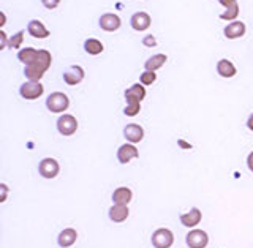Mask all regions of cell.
I'll return each mask as SVG.
<instances>
[{
	"label": "cell",
	"mask_w": 253,
	"mask_h": 248,
	"mask_svg": "<svg viewBox=\"0 0 253 248\" xmlns=\"http://www.w3.org/2000/svg\"><path fill=\"white\" fill-rule=\"evenodd\" d=\"M133 198V191L128 187H119L114 190L113 193V201L114 204H121V206H128Z\"/></svg>",
	"instance_id": "18"
},
{
	"label": "cell",
	"mask_w": 253,
	"mask_h": 248,
	"mask_svg": "<svg viewBox=\"0 0 253 248\" xmlns=\"http://www.w3.org/2000/svg\"><path fill=\"white\" fill-rule=\"evenodd\" d=\"M150 241H152V245L155 248H171L172 244H174V234L171 233L169 229L160 228V229L154 231Z\"/></svg>",
	"instance_id": "5"
},
{
	"label": "cell",
	"mask_w": 253,
	"mask_h": 248,
	"mask_svg": "<svg viewBox=\"0 0 253 248\" xmlns=\"http://www.w3.org/2000/svg\"><path fill=\"white\" fill-rule=\"evenodd\" d=\"M130 24H131V29L136 30V32H144L150 27V24H152V19H150V16L146 13V11H138L131 16L130 19Z\"/></svg>",
	"instance_id": "11"
},
{
	"label": "cell",
	"mask_w": 253,
	"mask_h": 248,
	"mask_svg": "<svg viewBox=\"0 0 253 248\" xmlns=\"http://www.w3.org/2000/svg\"><path fill=\"white\" fill-rule=\"evenodd\" d=\"M0 190H2V198H0V203H5L6 201V195H8V187L5 185V183H2V185H0Z\"/></svg>",
	"instance_id": "31"
},
{
	"label": "cell",
	"mask_w": 253,
	"mask_h": 248,
	"mask_svg": "<svg viewBox=\"0 0 253 248\" xmlns=\"http://www.w3.org/2000/svg\"><path fill=\"white\" fill-rule=\"evenodd\" d=\"M24 34H26V32L19 30L18 34H14L13 37H10V44H8V47H10V49H19L22 41H24Z\"/></svg>",
	"instance_id": "25"
},
{
	"label": "cell",
	"mask_w": 253,
	"mask_h": 248,
	"mask_svg": "<svg viewBox=\"0 0 253 248\" xmlns=\"http://www.w3.org/2000/svg\"><path fill=\"white\" fill-rule=\"evenodd\" d=\"M44 93V87L42 83L27 81L19 87V95L24 100H37Z\"/></svg>",
	"instance_id": "3"
},
{
	"label": "cell",
	"mask_w": 253,
	"mask_h": 248,
	"mask_svg": "<svg viewBox=\"0 0 253 248\" xmlns=\"http://www.w3.org/2000/svg\"><path fill=\"white\" fill-rule=\"evenodd\" d=\"M138 157H139V152H138L136 147H134V144H131V142L122 144V146L119 147V150H117V160H119V163H121V165L130 163L131 160L138 158Z\"/></svg>",
	"instance_id": "9"
},
{
	"label": "cell",
	"mask_w": 253,
	"mask_h": 248,
	"mask_svg": "<svg viewBox=\"0 0 253 248\" xmlns=\"http://www.w3.org/2000/svg\"><path fill=\"white\" fill-rule=\"evenodd\" d=\"M98 24H100V29H103L105 32H116L121 29L122 21L116 13H105V14H101Z\"/></svg>",
	"instance_id": "10"
},
{
	"label": "cell",
	"mask_w": 253,
	"mask_h": 248,
	"mask_svg": "<svg viewBox=\"0 0 253 248\" xmlns=\"http://www.w3.org/2000/svg\"><path fill=\"white\" fill-rule=\"evenodd\" d=\"M42 3L47 10H55L60 5V0H42Z\"/></svg>",
	"instance_id": "28"
},
{
	"label": "cell",
	"mask_w": 253,
	"mask_h": 248,
	"mask_svg": "<svg viewBox=\"0 0 253 248\" xmlns=\"http://www.w3.org/2000/svg\"><path fill=\"white\" fill-rule=\"evenodd\" d=\"M37 55H38V49H35V47H24V49L18 52V59L24 65H30L37 59Z\"/></svg>",
	"instance_id": "23"
},
{
	"label": "cell",
	"mask_w": 253,
	"mask_h": 248,
	"mask_svg": "<svg viewBox=\"0 0 253 248\" xmlns=\"http://www.w3.org/2000/svg\"><path fill=\"white\" fill-rule=\"evenodd\" d=\"M27 32L30 34V37L34 38H38V40H43V38H47L51 35V32L46 29V26L38 19H32L27 26Z\"/></svg>",
	"instance_id": "16"
},
{
	"label": "cell",
	"mask_w": 253,
	"mask_h": 248,
	"mask_svg": "<svg viewBox=\"0 0 253 248\" xmlns=\"http://www.w3.org/2000/svg\"><path fill=\"white\" fill-rule=\"evenodd\" d=\"M52 63V55L47 49H38V55L37 59L30 63V65H26V70H24V75L29 79V81H37L40 83V79L44 76V73L49 70Z\"/></svg>",
	"instance_id": "1"
},
{
	"label": "cell",
	"mask_w": 253,
	"mask_h": 248,
	"mask_svg": "<svg viewBox=\"0 0 253 248\" xmlns=\"http://www.w3.org/2000/svg\"><path fill=\"white\" fill-rule=\"evenodd\" d=\"M84 51L87 54H90V55H98V54H101L103 51H105V46H103V43L100 41V40L89 38V40H85V41H84Z\"/></svg>",
	"instance_id": "22"
},
{
	"label": "cell",
	"mask_w": 253,
	"mask_h": 248,
	"mask_svg": "<svg viewBox=\"0 0 253 248\" xmlns=\"http://www.w3.org/2000/svg\"><path fill=\"white\" fill-rule=\"evenodd\" d=\"M78 121L75 116L71 114H62L57 121V131L62 134V136H71L75 134L76 130H78Z\"/></svg>",
	"instance_id": "6"
},
{
	"label": "cell",
	"mask_w": 253,
	"mask_h": 248,
	"mask_svg": "<svg viewBox=\"0 0 253 248\" xmlns=\"http://www.w3.org/2000/svg\"><path fill=\"white\" fill-rule=\"evenodd\" d=\"M245 32H247V27H245V24L242 21H233L223 29V34L228 40L242 38L245 35Z\"/></svg>",
	"instance_id": "14"
},
{
	"label": "cell",
	"mask_w": 253,
	"mask_h": 248,
	"mask_svg": "<svg viewBox=\"0 0 253 248\" xmlns=\"http://www.w3.org/2000/svg\"><path fill=\"white\" fill-rule=\"evenodd\" d=\"M185 242L190 248H206L209 244V236L203 229H192L185 236Z\"/></svg>",
	"instance_id": "7"
},
{
	"label": "cell",
	"mask_w": 253,
	"mask_h": 248,
	"mask_svg": "<svg viewBox=\"0 0 253 248\" xmlns=\"http://www.w3.org/2000/svg\"><path fill=\"white\" fill-rule=\"evenodd\" d=\"M0 16H2V24H0V26H5V21H6V16H5V13H0Z\"/></svg>",
	"instance_id": "34"
},
{
	"label": "cell",
	"mask_w": 253,
	"mask_h": 248,
	"mask_svg": "<svg viewBox=\"0 0 253 248\" xmlns=\"http://www.w3.org/2000/svg\"><path fill=\"white\" fill-rule=\"evenodd\" d=\"M247 128H249L250 131H253V114L249 117V121H247Z\"/></svg>",
	"instance_id": "33"
},
{
	"label": "cell",
	"mask_w": 253,
	"mask_h": 248,
	"mask_svg": "<svg viewBox=\"0 0 253 248\" xmlns=\"http://www.w3.org/2000/svg\"><path fill=\"white\" fill-rule=\"evenodd\" d=\"M109 218L111 221L114 223H124L126 218H128L130 210H128V206H121V204H114L113 207L109 209Z\"/></svg>",
	"instance_id": "17"
},
{
	"label": "cell",
	"mask_w": 253,
	"mask_h": 248,
	"mask_svg": "<svg viewBox=\"0 0 253 248\" xmlns=\"http://www.w3.org/2000/svg\"><path fill=\"white\" fill-rule=\"evenodd\" d=\"M124 136L128 142L138 144L144 139V130H142V126L138 124H128L124 128Z\"/></svg>",
	"instance_id": "13"
},
{
	"label": "cell",
	"mask_w": 253,
	"mask_h": 248,
	"mask_svg": "<svg viewBox=\"0 0 253 248\" xmlns=\"http://www.w3.org/2000/svg\"><path fill=\"white\" fill-rule=\"evenodd\" d=\"M8 44H10V38L3 30H0V49H6Z\"/></svg>",
	"instance_id": "29"
},
{
	"label": "cell",
	"mask_w": 253,
	"mask_h": 248,
	"mask_svg": "<svg viewBox=\"0 0 253 248\" xmlns=\"http://www.w3.org/2000/svg\"><path fill=\"white\" fill-rule=\"evenodd\" d=\"M141 111V103H126V106L124 109V114L128 117H134Z\"/></svg>",
	"instance_id": "27"
},
{
	"label": "cell",
	"mask_w": 253,
	"mask_h": 248,
	"mask_svg": "<svg viewBox=\"0 0 253 248\" xmlns=\"http://www.w3.org/2000/svg\"><path fill=\"white\" fill-rule=\"evenodd\" d=\"M70 106V98L63 92H54L46 100V108L54 114L65 113Z\"/></svg>",
	"instance_id": "2"
},
{
	"label": "cell",
	"mask_w": 253,
	"mask_h": 248,
	"mask_svg": "<svg viewBox=\"0 0 253 248\" xmlns=\"http://www.w3.org/2000/svg\"><path fill=\"white\" fill-rule=\"evenodd\" d=\"M142 44H144V46H155L157 40L152 35H147V37H144V40H142Z\"/></svg>",
	"instance_id": "30"
},
{
	"label": "cell",
	"mask_w": 253,
	"mask_h": 248,
	"mask_svg": "<svg viewBox=\"0 0 253 248\" xmlns=\"http://www.w3.org/2000/svg\"><path fill=\"white\" fill-rule=\"evenodd\" d=\"M166 60H168V57H166V54H155L152 55V57H149L144 63V68L147 71H157L158 68H162Z\"/></svg>",
	"instance_id": "21"
},
{
	"label": "cell",
	"mask_w": 253,
	"mask_h": 248,
	"mask_svg": "<svg viewBox=\"0 0 253 248\" xmlns=\"http://www.w3.org/2000/svg\"><path fill=\"white\" fill-rule=\"evenodd\" d=\"M247 166H249V169L253 172V152H250L249 157H247Z\"/></svg>",
	"instance_id": "32"
},
{
	"label": "cell",
	"mask_w": 253,
	"mask_h": 248,
	"mask_svg": "<svg viewBox=\"0 0 253 248\" xmlns=\"http://www.w3.org/2000/svg\"><path fill=\"white\" fill-rule=\"evenodd\" d=\"M146 98V87L142 85L141 83L133 84L131 87L125 90V100L126 103H141L142 100Z\"/></svg>",
	"instance_id": "15"
},
{
	"label": "cell",
	"mask_w": 253,
	"mask_h": 248,
	"mask_svg": "<svg viewBox=\"0 0 253 248\" xmlns=\"http://www.w3.org/2000/svg\"><path fill=\"white\" fill-rule=\"evenodd\" d=\"M179 220L182 223V226H185V228H195V226H198L201 223L203 213H201L200 209H198V207H193V209H190L187 213H182Z\"/></svg>",
	"instance_id": "12"
},
{
	"label": "cell",
	"mask_w": 253,
	"mask_h": 248,
	"mask_svg": "<svg viewBox=\"0 0 253 248\" xmlns=\"http://www.w3.org/2000/svg\"><path fill=\"white\" fill-rule=\"evenodd\" d=\"M237 16H239V3L236 2L233 5H229L228 8H225V11L220 14V19L233 22V21L237 19Z\"/></svg>",
	"instance_id": "24"
},
{
	"label": "cell",
	"mask_w": 253,
	"mask_h": 248,
	"mask_svg": "<svg viewBox=\"0 0 253 248\" xmlns=\"http://www.w3.org/2000/svg\"><path fill=\"white\" fill-rule=\"evenodd\" d=\"M217 73L221 76V78H233L236 76L237 70L234 67V63L228 59H221L217 62Z\"/></svg>",
	"instance_id": "20"
},
{
	"label": "cell",
	"mask_w": 253,
	"mask_h": 248,
	"mask_svg": "<svg viewBox=\"0 0 253 248\" xmlns=\"http://www.w3.org/2000/svg\"><path fill=\"white\" fill-rule=\"evenodd\" d=\"M85 71L81 65H71L63 71V81L68 85H78L79 83L84 81Z\"/></svg>",
	"instance_id": "8"
},
{
	"label": "cell",
	"mask_w": 253,
	"mask_h": 248,
	"mask_svg": "<svg viewBox=\"0 0 253 248\" xmlns=\"http://www.w3.org/2000/svg\"><path fill=\"white\" fill-rule=\"evenodd\" d=\"M60 166L55 158H43L38 165V172L43 179H55L59 175Z\"/></svg>",
	"instance_id": "4"
},
{
	"label": "cell",
	"mask_w": 253,
	"mask_h": 248,
	"mask_svg": "<svg viewBox=\"0 0 253 248\" xmlns=\"http://www.w3.org/2000/svg\"><path fill=\"white\" fill-rule=\"evenodd\" d=\"M157 81V75H155V71H144L141 76H139V83L142 85H152L154 83Z\"/></svg>",
	"instance_id": "26"
},
{
	"label": "cell",
	"mask_w": 253,
	"mask_h": 248,
	"mask_svg": "<svg viewBox=\"0 0 253 248\" xmlns=\"http://www.w3.org/2000/svg\"><path fill=\"white\" fill-rule=\"evenodd\" d=\"M76 239H78L76 229H73V228H67V229H63L62 233L59 234V237H57V244H59V247H62V248H68V247H71V245H75Z\"/></svg>",
	"instance_id": "19"
}]
</instances>
